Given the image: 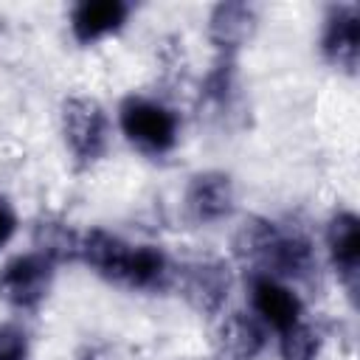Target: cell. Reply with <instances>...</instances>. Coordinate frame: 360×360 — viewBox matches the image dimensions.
Segmentation results:
<instances>
[{"instance_id":"cell-6","label":"cell","mask_w":360,"mask_h":360,"mask_svg":"<svg viewBox=\"0 0 360 360\" xmlns=\"http://www.w3.org/2000/svg\"><path fill=\"white\" fill-rule=\"evenodd\" d=\"M318 51L326 65L354 76L360 62V6L335 3L326 8L318 37Z\"/></svg>"},{"instance_id":"cell-5","label":"cell","mask_w":360,"mask_h":360,"mask_svg":"<svg viewBox=\"0 0 360 360\" xmlns=\"http://www.w3.org/2000/svg\"><path fill=\"white\" fill-rule=\"evenodd\" d=\"M248 298H250V312L262 321L267 332L281 335L304 321V301L298 290L284 278L267 273H250Z\"/></svg>"},{"instance_id":"cell-1","label":"cell","mask_w":360,"mask_h":360,"mask_svg":"<svg viewBox=\"0 0 360 360\" xmlns=\"http://www.w3.org/2000/svg\"><path fill=\"white\" fill-rule=\"evenodd\" d=\"M233 250L239 259L253 264V273H267L290 284L307 278L318 264L315 248L301 231L281 228L264 217H250L245 225H239Z\"/></svg>"},{"instance_id":"cell-14","label":"cell","mask_w":360,"mask_h":360,"mask_svg":"<svg viewBox=\"0 0 360 360\" xmlns=\"http://www.w3.org/2000/svg\"><path fill=\"white\" fill-rule=\"evenodd\" d=\"M276 338H278L281 360H318V354L323 349V335L307 321L295 323L292 329H287Z\"/></svg>"},{"instance_id":"cell-16","label":"cell","mask_w":360,"mask_h":360,"mask_svg":"<svg viewBox=\"0 0 360 360\" xmlns=\"http://www.w3.org/2000/svg\"><path fill=\"white\" fill-rule=\"evenodd\" d=\"M17 228H20V217L11 205V200L0 194V250H6L11 245V239L17 236Z\"/></svg>"},{"instance_id":"cell-12","label":"cell","mask_w":360,"mask_h":360,"mask_svg":"<svg viewBox=\"0 0 360 360\" xmlns=\"http://www.w3.org/2000/svg\"><path fill=\"white\" fill-rule=\"evenodd\" d=\"M228 290H231V273L222 262H197L186 267L183 295L194 309L205 315H217L228 298Z\"/></svg>"},{"instance_id":"cell-10","label":"cell","mask_w":360,"mask_h":360,"mask_svg":"<svg viewBox=\"0 0 360 360\" xmlns=\"http://www.w3.org/2000/svg\"><path fill=\"white\" fill-rule=\"evenodd\" d=\"M270 332L262 321L248 309L225 312L214 332V349L222 360H256L267 346Z\"/></svg>"},{"instance_id":"cell-3","label":"cell","mask_w":360,"mask_h":360,"mask_svg":"<svg viewBox=\"0 0 360 360\" xmlns=\"http://www.w3.org/2000/svg\"><path fill=\"white\" fill-rule=\"evenodd\" d=\"M59 132H62L68 155L79 166H93L110 149L112 121L98 98L68 96L59 107Z\"/></svg>"},{"instance_id":"cell-11","label":"cell","mask_w":360,"mask_h":360,"mask_svg":"<svg viewBox=\"0 0 360 360\" xmlns=\"http://www.w3.org/2000/svg\"><path fill=\"white\" fill-rule=\"evenodd\" d=\"M132 242H127L118 233H110L104 228H90L79 233V250L76 259L84 262L96 276H101L110 284H118L129 259Z\"/></svg>"},{"instance_id":"cell-8","label":"cell","mask_w":360,"mask_h":360,"mask_svg":"<svg viewBox=\"0 0 360 360\" xmlns=\"http://www.w3.org/2000/svg\"><path fill=\"white\" fill-rule=\"evenodd\" d=\"M323 245H326V256H329L335 276L340 278L346 292L354 295L357 278H360V219L357 214L349 208L335 211L326 222Z\"/></svg>"},{"instance_id":"cell-9","label":"cell","mask_w":360,"mask_h":360,"mask_svg":"<svg viewBox=\"0 0 360 360\" xmlns=\"http://www.w3.org/2000/svg\"><path fill=\"white\" fill-rule=\"evenodd\" d=\"M132 14L127 0H79L68 14L70 37L79 45H96L118 34Z\"/></svg>"},{"instance_id":"cell-13","label":"cell","mask_w":360,"mask_h":360,"mask_svg":"<svg viewBox=\"0 0 360 360\" xmlns=\"http://www.w3.org/2000/svg\"><path fill=\"white\" fill-rule=\"evenodd\" d=\"M256 28V8L248 3H219L208 17V37L211 42L231 56L242 48Z\"/></svg>"},{"instance_id":"cell-2","label":"cell","mask_w":360,"mask_h":360,"mask_svg":"<svg viewBox=\"0 0 360 360\" xmlns=\"http://www.w3.org/2000/svg\"><path fill=\"white\" fill-rule=\"evenodd\" d=\"M124 141L146 158H163L180 143V115L160 98L132 93L121 98L115 112Z\"/></svg>"},{"instance_id":"cell-7","label":"cell","mask_w":360,"mask_h":360,"mask_svg":"<svg viewBox=\"0 0 360 360\" xmlns=\"http://www.w3.org/2000/svg\"><path fill=\"white\" fill-rule=\"evenodd\" d=\"M186 217L197 225H217L233 217L236 211V186L228 172L205 169L188 177L183 191Z\"/></svg>"},{"instance_id":"cell-15","label":"cell","mask_w":360,"mask_h":360,"mask_svg":"<svg viewBox=\"0 0 360 360\" xmlns=\"http://www.w3.org/2000/svg\"><path fill=\"white\" fill-rule=\"evenodd\" d=\"M0 360H31V335L20 321L0 323Z\"/></svg>"},{"instance_id":"cell-4","label":"cell","mask_w":360,"mask_h":360,"mask_svg":"<svg viewBox=\"0 0 360 360\" xmlns=\"http://www.w3.org/2000/svg\"><path fill=\"white\" fill-rule=\"evenodd\" d=\"M53 276L56 262L39 253L37 248L14 253L0 264V301L17 312H31L48 298Z\"/></svg>"}]
</instances>
